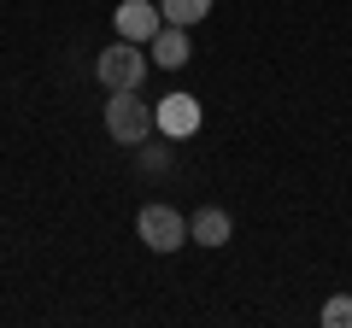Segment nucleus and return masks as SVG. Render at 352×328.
I'll return each instance as SVG.
<instances>
[{"label":"nucleus","mask_w":352,"mask_h":328,"mask_svg":"<svg viewBox=\"0 0 352 328\" xmlns=\"http://www.w3.org/2000/svg\"><path fill=\"white\" fill-rule=\"evenodd\" d=\"M153 129H164L170 141H188L194 129H200V100H194V94H164V100L153 106Z\"/></svg>","instance_id":"20e7f679"},{"label":"nucleus","mask_w":352,"mask_h":328,"mask_svg":"<svg viewBox=\"0 0 352 328\" xmlns=\"http://www.w3.org/2000/svg\"><path fill=\"white\" fill-rule=\"evenodd\" d=\"M323 328H352V299H340V293H335V299L323 305Z\"/></svg>","instance_id":"1a4fd4ad"},{"label":"nucleus","mask_w":352,"mask_h":328,"mask_svg":"<svg viewBox=\"0 0 352 328\" xmlns=\"http://www.w3.org/2000/svg\"><path fill=\"white\" fill-rule=\"evenodd\" d=\"M206 12H212V0H159V18L176 30H194Z\"/></svg>","instance_id":"6e6552de"},{"label":"nucleus","mask_w":352,"mask_h":328,"mask_svg":"<svg viewBox=\"0 0 352 328\" xmlns=\"http://www.w3.org/2000/svg\"><path fill=\"white\" fill-rule=\"evenodd\" d=\"M94 71H100L106 94H129V89H141V76H147V47L118 36L112 47L100 53V65H94Z\"/></svg>","instance_id":"f257e3e1"},{"label":"nucleus","mask_w":352,"mask_h":328,"mask_svg":"<svg viewBox=\"0 0 352 328\" xmlns=\"http://www.w3.org/2000/svg\"><path fill=\"white\" fill-rule=\"evenodd\" d=\"M135 235L147 240L153 253H176L182 240H188V217L176 211V205H141V217H135Z\"/></svg>","instance_id":"7ed1b4c3"},{"label":"nucleus","mask_w":352,"mask_h":328,"mask_svg":"<svg viewBox=\"0 0 352 328\" xmlns=\"http://www.w3.org/2000/svg\"><path fill=\"white\" fill-rule=\"evenodd\" d=\"M106 135H112L118 147H141V141L153 135V106L135 100V89L112 94V100H106Z\"/></svg>","instance_id":"f03ea898"},{"label":"nucleus","mask_w":352,"mask_h":328,"mask_svg":"<svg viewBox=\"0 0 352 328\" xmlns=\"http://www.w3.org/2000/svg\"><path fill=\"white\" fill-rule=\"evenodd\" d=\"M147 53H153V65H164V71H182V65L194 59V47H188V30H176V24H164L159 36L147 41Z\"/></svg>","instance_id":"423d86ee"},{"label":"nucleus","mask_w":352,"mask_h":328,"mask_svg":"<svg viewBox=\"0 0 352 328\" xmlns=\"http://www.w3.org/2000/svg\"><path fill=\"white\" fill-rule=\"evenodd\" d=\"M229 235H235V223H229L223 205H200V211L188 217V240H200V246H223Z\"/></svg>","instance_id":"0eeeda50"},{"label":"nucleus","mask_w":352,"mask_h":328,"mask_svg":"<svg viewBox=\"0 0 352 328\" xmlns=\"http://www.w3.org/2000/svg\"><path fill=\"white\" fill-rule=\"evenodd\" d=\"M112 24H118L124 41H141V47H147V41L164 30V18H159V0H124V6L112 12Z\"/></svg>","instance_id":"39448f33"}]
</instances>
